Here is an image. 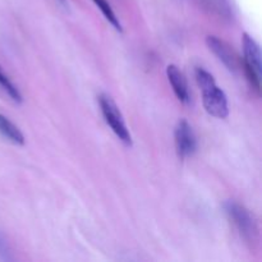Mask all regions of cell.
Segmentation results:
<instances>
[{
  "mask_svg": "<svg viewBox=\"0 0 262 262\" xmlns=\"http://www.w3.org/2000/svg\"><path fill=\"white\" fill-rule=\"evenodd\" d=\"M243 51H245V59L242 61L243 71L248 82L255 89L260 92L261 90V51L260 46L256 42L253 37H251L248 33L243 35Z\"/></svg>",
  "mask_w": 262,
  "mask_h": 262,
  "instance_id": "3",
  "label": "cell"
},
{
  "mask_svg": "<svg viewBox=\"0 0 262 262\" xmlns=\"http://www.w3.org/2000/svg\"><path fill=\"white\" fill-rule=\"evenodd\" d=\"M99 104L101 107V113L105 118V122L109 124L113 132L118 136L120 141L124 145L130 146L132 145V136H130L129 130H128L127 125H125L124 118H123L122 113L118 109L117 104L113 101L112 97L109 95H100L99 96Z\"/></svg>",
  "mask_w": 262,
  "mask_h": 262,
  "instance_id": "4",
  "label": "cell"
},
{
  "mask_svg": "<svg viewBox=\"0 0 262 262\" xmlns=\"http://www.w3.org/2000/svg\"><path fill=\"white\" fill-rule=\"evenodd\" d=\"M0 87L9 95V97L13 101L18 102V104L22 102V95H20L19 90H18L17 86L10 81L9 77L3 72L2 68H0Z\"/></svg>",
  "mask_w": 262,
  "mask_h": 262,
  "instance_id": "9",
  "label": "cell"
},
{
  "mask_svg": "<svg viewBox=\"0 0 262 262\" xmlns=\"http://www.w3.org/2000/svg\"><path fill=\"white\" fill-rule=\"evenodd\" d=\"M174 142L177 154L181 159L192 156L197 148V140L191 124L186 119L179 120L174 130Z\"/></svg>",
  "mask_w": 262,
  "mask_h": 262,
  "instance_id": "6",
  "label": "cell"
},
{
  "mask_svg": "<svg viewBox=\"0 0 262 262\" xmlns=\"http://www.w3.org/2000/svg\"><path fill=\"white\" fill-rule=\"evenodd\" d=\"M225 212L246 243L255 246L260 242V228L257 219L250 210L238 202L229 201L225 204Z\"/></svg>",
  "mask_w": 262,
  "mask_h": 262,
  "instance_id": "2",
  "label": "cell"
},
{
  "mask_svg": "<svg viewBox=\"0 0 262 262\" xmlns=\"http://www.w3.org/2000/svg\"><path fill=\"white\" fill-rule=\"evenodd\" d=\"M194 76H196L197 84L202 91V99L206 112L215 118L220 119L227 118L229 114L227 95L216 86L212 74L205 71L204 68H196Z\"/></svg>",
  "mask_w": 262,
  "mask_h": 262,
  "instance_id": "1",
  "label": "cell"
},
{
  "mask_svg": "<svg viewBox=\"0 0 262 262\" xmlns=\"http://www.w3.org/2000/svg\"><path fill=\"white\" fill-rule=\"evenodd\" d=\"M206 43L210 50L217 56L220 61H223V64L230 72H237L238 69L242 68V60L239 59L237 51L224 40L216 36H207Z\"/></svg>",
  "mask_w": 262,
  "mask_h": 262,
  "instance_id": "5",
  "label": "cell"
},
{
  "mask_svg": "<svg viewBox=\"0 0 262 262\" xmlns=\"http://www.w3.org/2000/svg\"><path fill=\"white\" fill-rule=\"evenodd\" d=\"M166 76H168L169 82H170L171 87H173L174 94L178 97L179 101L182 104H188L191 101V96H189L188 84H187L184 74L179 71L178 67L170 64L166 68Z\"/></svg>",
  "mask_w": 262,
  "mask_h": 262,
  "instance_id": "7",
  "label": "cell"
},
{
  "mask_svg": "<svg viewBox=\"0 0 262 262\" xmlns=\"http://www.w3.org/2000/svg\"><path fill=\"white\" fill-rule=\"evenodd\" d=\"M0 135L15 145H25V136L19 128L3 114H0Z\"/></svg>",
  "mask_w": 262,
  "mask_h": 262,
  "instance_id": "8",
  "label": "cell"
},
{
  "mask_svg": "<svg viewBox=\"0 0 262 262\" xmlns=\"http://www.w3.org/2000/svg\"><path fill=\"white\" fill-rule=\"evenodd\" d=\"M59 3H61L63 5H67V0H59Z\"/></svg>",
  "mask_w": 262,
  "mask_h": 262,
  "instance_id": "12",
  "label": "cell"
},
{
  "mask_svg": "<svg viewBox=\"0 0 262 262\" xmlns=\"http://www.w3.org/2000/svg\"><path fill=\"white\" fill-rule=\"evenodd\" d=\"M0 257L3 260H10L9 257V248H8L7 242H5L3 234H0Z\"/></svg>",
  "mask_w": 262,
  "mask_h": 262,
  "instance_id": "11",
  "label": "cell"
},
{
  "mask_svg": "<svg viewBox=\"0 0 262 262\" xmlns=\"http://www.w3.org/2000/svg\"><path fill=\"white\" fill-rule=\"evenodd\" d=\"M92 2H94L95 4L99 7V9L101 10V13L104 14V17L106 18V19L109 20L113 26H114L115 30H118L122 32L123 31L122 25H120L119 19H118V17L115 15L114 10H113V8L110 7V4L107 3V0H92Z\"/></svg>",
  "mask_w": 262,
  "mask_h": 262,
  "instance_id": "10",
  "label": "cell"
}]
</instances>
